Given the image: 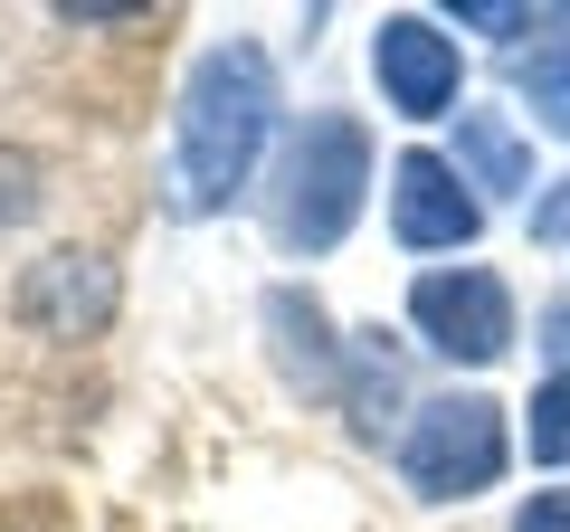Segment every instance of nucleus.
<instances>
[{
  "label": "nucleus",
  "instance_id": "nucleus-1",
  "mask_svg": "<svg viewBox=\"0 0 570 532\" xmlns=\"http://www.w3.org/2000/svg\"><path fill=\"white\" fill-rule=\"evenodd\" d=\"M276 58L257 39H209L171 105V162H163V209L171 219H219L276 162Z\"/></svg>",
  "mask_w": 570,
  "mask_h": 532
},
{
  "label": "nucleus",
  "instance_id": "nucleus-2",
  "mask_svg": "<svg viewBox=\"0 0 570 532\" xmlns=\"http://www.w3.org/2000/svg\"><path fill=\"white\" fill-rule=\"evenodd\" d=\"M371 181H381V152H371V124L362 115L324 105V115L285 124L276 162H266V181H257V209H266L276 257H333V247L362 228Z\"/></svg>",
  "mask_w": 570,
  "mask_h": 532
},
{
  "label": "nucleus",
  "instance_id": "nucleus-3",
  "mask_svg": "<svg viewBox=\"0 0 570 532\" xmlns=\"http://www.w3.org/2000/svg\"><path fill=\"white\" fill-rule=\"evenodd\" d=\"M400 485L419 494V504H475V494H494L504 485V466H513V418H504V400L494 390H428L419 410H409V428H400Z\"/></svg>",
  "mask_w": 570,
  "mask_h": 532
},
{
  "label": "nucleus",
  "instance_id": "nucleus-4",
  "mask_svg": "<svg viewBox=\"0 0 570 532\" xmlns=\"http://www.w3.org/2000/svg\"><path fill=\"white\" fill-rule=\"evenodd\" d=\"M409 333H419L448 371H494L513 352V333H523V305H513V286L494 266H475V257L419 266V276H409Z\"/></svg>",
  "mask_w": 570,
  "mask_h": 532
},
{
  "label": "nucleus",
  "instance_id": "nucleus-5",
  "mask_svg": "<svg viewBox=\"0 0 570 532\" xmlns=\"http://www.w3.org/2000/svg\"><path fill=\"white\" fill-rule=\"evenodd\" d=\"M371 86H381V115L400 124H456L466 105V48L438 10H381L371 29Z\"/></svg>",
  "mask_w": 570,
  "mask_h": 532
},
{
  "label": "nucleus",
  "instance_id": "nucleus-6",
  "mask_svg": "<svg viewBox=\"0 0 570 532\" xmlns=\"http://www.w3.org/2000/svg\"><path fill=\"white\" fill-rule=\"evenodd\" d=\"M381 219H390V247H400V257H438V266H456L485 238V200L456 181V162L438 144H409L400 162L381 171Z\"/></svg>",
  "mask_w": 570,
  "mask_h": 532
},
{
  "label": "nucleus",
  "instance_id": "nucleus-7",
  "mask_svg": "<svg viewBox=\"0 0 570 532\" xmlns=\"http://www.w3.org/2000/svg\"><path fill=\"white\" fill-rule=\"evenodd\" d=\"M257 324H266V362H276V381L295 390V400H343V343L352 333H333L324 295H314L305 276H276V286L257 295Z\"/></svg>",
  "mask_w": 570,
  "mask_h": 532
},
{
  "label": "nucleus",
  "instance_id": "nucleus-8",
  "mask_svg": "<svg viewBox=\"0 0 570 532\" xmlns=\"http://www.w3.org/2000/svg\"><path fill=\"white\" fill-rule=\"evenodd\" d=\"M10 305H20L29 333L77 343V333H105V324H115L124 286H115V266H105L96 247H48V257L20 266V295H10Z\"/></svg>",
  "mask_w": 570,
  "mask_h": 532
},
{
  "label": "nucleus",
  "instance_id": "nucleus-9",
  "mask_svg": "<svg viewBox=\"0 0 570 532\" xmlns=\"http://www.w3.org/2000/svg\"><path fill=\"white\" fill-rule=\"evenodd\" d=\"M438 152L456 162V181H466L485 209H504V200L532 209V190H542V171H532V134H523V115H513V105H475V96H466Z\"/></svg>",
  "mask_w": 570,
  "mask_h": 532
},
{
  "label": "nucleus",
  "instance_id": "nucleus-10",
  "mask_svg": "<svg viewBox=\"0 0 570 532\" xmlns=\"http://www.w3.org/2000/svg\"><path fill=\"white\" fill-rule=\"evenodd\" d=\"M333 410L352 418V437H390L400 447V428H409V352H400V333H381V324H362L343 343V400Z\"/></svg>",
  "mask_w": 570,
  "mask_h": 532
},
{
  "label": "nucleus",
  "instance_id": "nucleus-11",
  "mask_svg": "<svg viewBox=\"0 0 570 532\" xmlns=\"http://www.w3.org/2000/svg\"><path fill=\"white\" fill-rule=\"evenodd\" d=\"M504 86H513V105H523V134L570 144V10H551L542 39L504 58Z\"/></svg>",
  "mask_w": 570,
  "mask_h": 532
},
{
  "label": "nucleus",
  "instance_id": "nucleus-12",
  "mask_svg": "<svg viewBox=\"0 0 570 532\" xmlns=\"http://www.w3.org/2000/svg\"><path fill=\"white\" fill-rule=\"evenodd\" d=\"M513 447H523L532 466L570 475V371H542V381H532V400H523V428H513Z\"/></svg>",
  "mask_w": 570,
  "mask_h": 532
},
{
  "label": "nucleus",
  "instance_id": "nucleus-13",
  "mask_svg": "<svg viewBox=\"0 0 570 532\" xmlns=\"http://www.w3.org/2000/svg\"><path fill=\"white\" fill-rule=\"evenodd\" d=\"M448 29H475V39H494V48L513 58V48H532V39L551 29V10H523V0H456Z\"/></svg>",
  "mask_w": 570,
  "mask_h": 532
},
{
  "label": "nucleus",
  "instance_id": "nucleus-14",
  "mask_svg": "<svg viewBox=\"0 0 570 532\" xmlns=\"http://www.w3.org/2000/svg\"><path fill=\"white\" fill-rule=\"evenodd\" d=\"M523 228H532V247H551V257H570V171H551V181L532 190Z\"/></svg>",
  "mask_w": 570,
  "mask_h": 532
},
{
  "label": "nucleus",
  "instance_id": "nucleus-15",
  "mask_svg": "<svg viewBox=\"0 0 570 532\" xmlns=\"http://www.w3.org/2000/svg\"><path fill=\"white\" fill-rule=\"evenodd\" d=\"M48 200V181H39V162H29L20 144H0V228H20L29 209Z\"/></svg>",
  "mask_w": 570,
  "mask_h": 532
},
{
  "label": "nucleus",
  "instance_id": "nucleus-16",
  "mask_svg": "<svg viewBox=\"0 0 570 532\" xmlns=\"http://www.w3.org/2000/svg\"><path fill=\"white\" fill-rule=\"evenodd\" d=\"M504 532H570V485H532Z\"/></svg>",
  "mask_w": 570,
  "mask_h": 532
},
{
  "label": "nucleus",
  "instance_id": "nucleus-17",
  "mask_svg": "<svg viewBox=\"0 0 570 532\" xmlns=\"http://www.w3.org/2000/svg\"><path fill=\"white\" fill-rule=\"evenodd\" d=\"M532 343H542V362H551V371H570V295L532 305Z\"/></svg>",
  "mask_w": 570,
  "mask_h": 532
}]
</instances>
